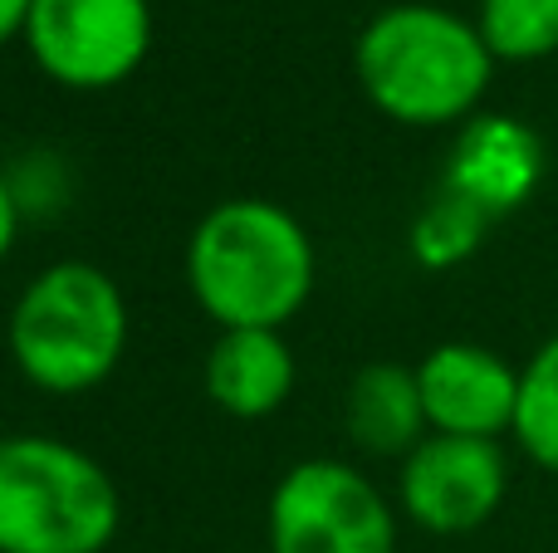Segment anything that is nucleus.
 <instances>
[{"label": "nucleus", "mask_w": 558, "mask_h": 553, "mask_svg": "<svg viewBox=\"0 0 558 553\" xmlns=\"http://www.w3.org/2000/svg\"><path fill=\"white\" fill-rule=\"evenodd\" d=\"M314 241L265 196L211 206L186 241V284L221 329H284L314 294Z\"/></svg>", "instance_id": "nucleus-1"}, {"label": "nucleus", "mask_w": 558, "mask_h": 553, "mask_svg": "<svg viewBox=\"0 0 558 553\" xmlns=\"http://www.w3.org/2000/svg\"><path fill=\"white\" fill-rule=\"evenodd\" d=\"M367 103L402 127H451L475 118L495 74L475 20L446 5L402 0L377 10L353 49Z\"/></svg>", "instance_id": "nucleus-2"}, {"label": "nucleus", "mask_w": 558, "mask_h": 553, "mask_svg": "<svg viewBox=\"0 0 558 553\" xmlns=\"http://www.w3.org/2000/svg\"><path fill=\"white\" fill-rule=\"evenodd\" d=\"M10 362L49 397L104 388L128 348V299L88 260H54L20 290L5 323Z\"/></svg>", "instance_id": "nucleus-3"}, {"label": "nucleus", "mask_w": 558, "mask_h": 553, "mask_svg": "<svg viewBox=\"0 0 558 553\" xmlns=\"http://www.w3.org/2000/svg\"><path fill=\"white\" fill-rule=\"evenodd\" d=\"M123 495L88 451L59 437H0V553H104Z\"/></svg>", "instance_id": "nucleus-4"}, {"label": "nucleus", "mask_w": 558, "mask_h": 553, "mask_svg": "<svg viewBox=\"0 0 558 553\" xmlns=\"http://www.w3.org/2000/svg\"><path fill=\"white\" fill-rule=\"evenodd\" d=\"M270 553H397V515L363 470L299 460L270 495Z\"/></svg>", "instance_id": "nucleus-5"}, {"label": "nucleus", "mask_w": 558, "mask_h": 553, "mask_svg": "<svg viewBox=\"0 0 558 553\" xmlns=\"http://www.w3.org/2000/svg\"><path fill=\"white\" fill-rule=\"evenodd\" d=\"M29 59L54 84L98 94L137 74L153 49L147 0H35L25 20Z\"/></svg>", "instance_id": "nucleus-6"}, {"label": "nucleus", "mask_w": 558, "mask_h": 553, "mask_svg": "<svg viewBox=\"0 0 558 553\" xmlns=\"http://www.w3.org/2000/svg\"><path fill=\"white\" fill-rule=\"evenodd\" d=\"M510 490V466H505L500 441L475 437H426L412 456H402L397 476V500L407 519L432 534H471Z\"/></svg>", "instance_id": "nucleus-7"}, {"label": "nucleus", "mask_w": 558, "mask_h": 553, "mask_svg": "<svg viewBox=\"0 0 558 553\" xmlns=\"http://www.w3.org/2000/svg\"><path fill=\"white\" fill-rule=\"evenodd\" d=\"M426 427L436 437H475L500 441L514 431L520 407V372L481 343H441L416 362Z\"/></svg>", "instance_id": "nucleus-8"}, {"label": "nucleus", "mask_w": 558, "mask_h": 553, "mask_svg": "<svg viewBox=\"0 0 558 553\" xmlns=\"http://www.w3.org/2000/svg\"><path fill=\"white\" fill-rule=\"evenodd\" d=\"M539 182H544L539 133L510 113H475L465 118L461 137H456L441 186L461 192L465 201H475L495 221V216L530 201Z\"/></svg>", "instance_id": "nucleus-9"}, {"label": "nucleus", "mask_w": 558, "mask_h": 553, "mask_svg": "<svg viewBox=\"0 0 558 553\" xmlns=\"http://www.w3.org/2000/svg\"><path fill=\"white\" fill-rule=\"evenodd\" d=\"M299 382L294 348L279 329H221L206 358V397L241 421H260L289 402Z\"/></svg>", "instance_id": "nucleus-10"}, {"label": "nucleus", "mask_w": 558, "mask_h": 553, "mask_svg": "<svg viewBox=\"0 0 558 553\" xmlns=\"http://www.w3.org/2000/svg\"><path fill=\"white\" fill-rule=\"evenodd\" d=\"M348 437L367 451V456H412L432 427H426L422 388H416V368L402 362H367L348 388Z\"/></svg>", "instance_id": "nucleus-11"}, {"label": "nucleus", "mask_w": 558, "mask_h": 553, "mask_svg": "<svg viewBox=\"0 0 558 553\" xmlns=\"http://www.w3.org/2000/svg\"><path fill=\"white\" fill-rule=\"evenodd\" d=\"M475 29L495 59L534 64L558 54V0H481Z\"/></svg>", "instance_id": "nucleus-12"}, {"label": "nucleus", "mask_w": 558, "mask_h": 553, "mask_svg": "<svg viewBox=\"0 0 558 553\" xmlns=\"http://www.w3.org/2000/svg\"><path fill=\"white\" fill-rule=\"evenodd\" d=\"M510 437L534 466L558 476V333L520 368V407Z\"/></svg>", "instance_id": "nucleus-13"}, {"label": "nucleus", "mask_w": 558, "mask_h": 553, "mask_svg": "<svg viewBox=\"0 0 558 553\" xmlns=\"http://www.w3.org/2000/svg\"><path fill=\"white\" fill-rule=\"evenodd\" d=\"M485 225L490 216L475 201H465L461 192L441 186V192L426 201V211L412 221V255L426 270H451V265L471 260L475 245L485 241Z\"/></svg>", "instance_id": "nucleus-14"}, {"label": "nucleus", "mask_w": 558, "mask_h": 553, "mask_svg": "<svg viewBox=\"0 0 558 553\" xmlns=\"http://www.w3.org/2000/svg\"><path fill=\"white\" fill-rule=\"evenodd\" d=\"M15 235H20V196H15V182L0 172V265L15 250Z\"/></svg>", "instance_id": "nucleus-15"}, {"label": "nucleus", "mask_w": 558, "mask_h": 553, "mask_svg": "<svg viewBox=\"0 0 558 553\" xmlns=\"http://www.w3.org/2000/svg\"><path fill=\"white\" fill-rule=\"evenodd\" d=\"M29 5H35V0H0V45H10V39H25Z\"/></svg>", "instance_id": "nucleus-16"}]
</instances>
